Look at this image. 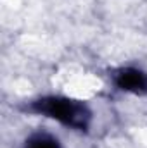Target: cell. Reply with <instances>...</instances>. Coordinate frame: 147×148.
Listing matches in <instances>:
<instances>
[{
  "label": "cell",
  "instance_id": "cell-1",
  "mask_svg": "<svg viewBox=\"0 0 147 148\" xmlns=\"http://www.w3.org/2000/svg\"><path fill=\"white\" fill-rule=\"evenodd\" d=\"M40 114L59 121L61 124L71 126L76 129H83L88 121H90V112L88 109L71 98H62V97H49V98H42L38 100L35 105Z\"/></svg>",
  "mask_w": 147,
  "mask_h": 148
},
{
  "label": "cell",
  "instance_id": "cell-2",
  "mask_svg": "<svg viewBox=\"0 0 147 148\" xmlns=\"http://www.w3.org/2000/svg\"><path fill=\"white\" fill-rule=\"evenodd\" d=\"M116 84L125 91L144 93L147 91V76L139 69H121L116 74Z\"/></svg>",
  "mask_w": 147,
  "mask_h": 148
},
{
  "label": "cell",
  "instance_id": "cell-3",
  "mask_svg": "<svg viewBox=\"0 0 147 148\" xmlns=\"http://www.w3.org/2000/svg\"><path fill=\"white\" fill-rule=\"evenodd\" d=\"M24 148H59L57 141L47 134H37L33 138H30V141H26Z\"/></svg>",
  "mask_w": 147,
  "mask_h": 148
}]
</instances>
